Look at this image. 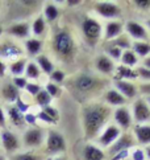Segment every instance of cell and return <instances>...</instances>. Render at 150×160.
Returning <instances> with one entry per match:
<instances>
[{"label":"cell","instance_id":"obj_1","mask_svg":"<svg viewBox=\"0 0 150 160\" xmlns=\"http://www.w3.org/2000/svg\"><path fill=\"white\" fill-rule=\"evenodd\" d=\"M111 110L105 105L92 103L83 110V127L88 139H97L101 131L107 127V121L111 117Z\"/></svg>","mask_w":150,"mask_h":160},{"label":"cell","instance_id":"obj_2","mask_svg":"<svg viewBox=\"0 0 150 160\" xmlns=\"http://www.w3.org/2000/svg\"><path fill=\"white\" fill-rule=\"evenodd\" d=\"M53 49L55 54H58L61 58H70L75 52V41L70 32L59 31L58 33H55L53 38Z\"/></svg>","mask_w":150,"mask_h":160},{"label":"cell","instance_id":"obj_3","mask_svg":"<svg viewBox=\"0 0 150 160\" xmlns=\"http://www.w3.org/2000/svg\"><path fill=\"white\" fill-rule=\"evenodd\" d=\"M94 11L96 15H99L103 19H107L108 21L119 20L123 15V9L115 2H96L94 4Z\"/></svg>","mask_w":150,"mask_h":160},{"label":"cell","instance_id":"obj_4","mask_svg":"<svg viewBox=\"0 0 150 160\" xmlns=\"http://www.w3.org/2000/svg\"><path fill=\"white\" fill-rule=\"evenodd\" d=\"M82 32L87 41L96 42L103 37V25L99 20L87 16L82 21Z\"/></svg>","mask_w":150,"mask_h":160},{"label":"cell","instance_id":"obj_5","mask_svg":"<svg viewBox=\"0 0 150 160\" xmlns=\"http://www.w3.org/2000/svg\"><path fill=\"white\" fill-rule=\"evenodd\" d=\"M124 32L132 41H150V33L145 24L136 20H128L124 22Z\"/></svg>","mask_w":150,"mask_h":160},{"label":"cell","instance_id":"obj_6","mask_svg":"<svg viewBox=\"0 0 150 160\" xmlns=\"http://www.w3.org/2000/svg\"><path fill=\"white\" fill-rule=\"evenodd\" d=\"M132 117L134 124H146L150 122V107L145 98L138 97L132 105Z\"/></svg>","mask_w":150,"mask_h":160},{"label":"cell","instance_id":"obj_7","mask_svg":"<svg viewBox=\"0 0 150 160\" xmlns=\"http://www.w3.org/2000/svg\"><path fill=\"white\" fill-rule=\"evenodd\" d=\"M115 124L121 130V131H126L130 127L134 126L133 122V117H132V111L129 107L126 106H121V107H116L112 112Z\"/></svg>","mask_w":150,"mask_h":160},{"label":"cell","instance_id":"obj_8","mask_svg":"<svg viewBox=\"0 0 150 160\" xmlns=\"http://www.w3.org/2000/svg\"><path fill=\"white\" fill-rule=\"evenodd\" d=\"M123 134V131H121L116 124H108L107 127L101 131V134L97 136V143H99V147L100 148H109L115 142H116L120 135Z\"/></svg>","mask_w":150,"mask_h":160},{"label":"cell","instance_id":"obj_9","mask_svg":"<svg viewBox=\"0 0 150 160\" xmlns=\"http://www.w3.org/2000/svg\"><path fill=\"white\" fill-rule=\"evenodd\" d=\"M136 139L133 134L130 132H123L120 135V138L113 143V144L108 148V152L111 156H115L116 153L121 152V151H128V150H132L133 147H136Z\"/></svg>","mask_w":150,"mask_h":160},{"label":"cell","instance_id":"obj_10","mask_svg":"<svg viewBox=\"0 0 150 160\" xmlns=\"http://www.w3.org/2000/svg\"><path fill=\"white\" fill-rule=\"evenodd\" d=\"M46 151L51 155L66 151V140L58 131H49L46 138Z\"/></svg>","mask_w":150,"mask_h":160},{"label":"cell","instance_id":"obj_11","mask_svg":"<svg viewBox=\"0 0 150 160\" xmlns=\"http://www.w3.org/2000/svg\"><path fill=\"white\" fill-rule=\"evenodd\" d=\"M100 79L92 77L90 74H79L74 81V86L79 93H90L97 88Z\"/></svg>","mask_w":150,"mask_h":160},{"label":"cell","instance_id":"obj_12","mask_svg":"<svg viewBox=\"0 0 150 160\" xmlns=\"http://www.w3.org/2000/svg\"><path fill=\"white\" fill-rule=\"evenodd\" d=\"M124 33V22L120 20H111L107 21L105 25L103 27V38L107 42L117 38L120 35Z\"/></svg>","mask_w":150,"mask_h":160},{"label":"cell","instance_id":"obj_13","mask_svg":"<svg viewBox=\"0 0 150 160\" xmlns=\"http://www.w3.org/2000/svg\"><path fill=\"white\" fill-rule=\"evenodd\" d=\"M113 88L119 93L125 97L126 99H137L138 98V86L130 81H113Z\"/></svg>","mask_w":150,"mask_h":160},{"label":"cell","instance_id":"obj_14","mask_svg":"<svg viewBox=\"0 0 150 160\" xmlns=\"http://www.w3.org/2000/svg\"><path fill=\"white\" fill-rule=\"evenodd\" d=\"M94 66L99 73L104 74V76H108V74H113L115 73L117 65H116V62L112 61L107 54L101 53L99 56H96V58L94 61Z\"/></svg>","mask_w":150,"mask_h":160},{"label":"cell","instance_id":"obj_15","mask_svg":"<svg viewBox=\"0 0 150 160\" xmlns=\"http://www.w3.org/2000/svg\"><path fill=\"white\" fill-rule=\"evenodd\" d=\"M133 136L136 143L140 146H150V123L146 124H134L133 126Z\"/></svg>","mask_w":150,"mask_h":160},{"label":"cell","instance_id":"obj_16","mask_svg":"<svg viewBox=\"0 0 150 160\" xmlns=\"http://www.w3.org/2000/svg\"><path fill=\"white\" fill-rule=\"evenodd\" d=\"M115 81H130L133 82L138 79V73L133 68H128L124 65H117L116 70H115Z\"/></svg>","mask_w":150,"mask_h":160},{"label":"cell","instance_id":"obj_17","mask_svg":"<svg viewBox=\"0 0 150 160\" xmlns=\"http://www.w3.org/2000/svg\"><path fill=\"white\" fill-rule=\"evenodd\" d=\"M44 136H45L44 131L41 128L33 127V128H29L24 134V143L28 147H38L42 144Z\"/></svg>","mask_w":150,"mask_h":160},{"label":"cell","instance_id":"obj_18","mask_svg":"<svg viewBox=\"0 0 150 160\" xmlns=\"http://www.w3.org/2000/svg\"><path fill=\"white\" fill-rule=\"evenodd\" d=\"M104 101L108 106H113V107H121V106H125L128 103V99L121 95L115 88L107 89L105 94H104Z\"/></svg>","mask_w":150,"mask_h":160},{"label":"cell","instance_id":"obj_19","mask_svg":"<svg viewBox=\"0 0 150 160\" xmlns=\"http://www.w3.org/2000/svg\"><path fill=\"white\" fill-rule=\"evenodd\" d=\"M83 158L84 160H104L105 153L103 148L95 144H86L83 148Z\"/></svg>","mask_w":150,"mask_h":160},{"label":"cell","instance_id":"obj_20","mask_svg":"<svg viewBox=\"0 0 150 160\" xmlns=\"http://www.w3.org/2000/svg\"><path fill=\"white\" fill-rule=\"evenodd\" d=\"M0 142H2L3 147L5 148V151H8V152L16 151L20 146V142H19V139H17V136L12 132H9V131H3Z\"/></svg>","mask_w":150,"mask_h":160},{"label":"cell","instance_id":"obj_21","mask_svg":"<svg viewBox=\"0 0 150 160\" xmlns=\"http://www.w3.org/2000/svg\"><path fill=\"white\" fill-rule=\"evenodd\" d=\"M120 64L124 65V66L133 68V69H136V68L138 66V64H140V58H138L137 54L132 49H128V50H124L123 54H121Z\"/></svg>","mask_w":150,"mask_h":160},{"label":"cell","instance_id":"obj_22","mask_svg":"<svg viewBox=\"0 0 150 160\" xmlns=\"http://www.w3.org/2000/svg\"><path fill=\"white\" fill-rule=\"evenodd\" d=\"M132 50L137 54L138 58H146L150 56V41H133L132 42Z\"/></svg>","mask_w":150,"mask_h":160},{"label":"cell","instance_id":"obj_23","mask_svg":"<svg viewBox=\"0 0 150 160\" xmlns=\"http://www.w3.org/2000/svg\"><path fill=\"white\" fill-rule=\"evenodd\" d=\"M0 56L5 58H16L21 56V49L13 44H3L0 45Z\"/></svg>","mask_w":150,"mask_h":160},{"label":"cell","instance_id":"obj_24","mask_svg":"<svg viewBox=\"0 0 150 160\" xmlns=\"http://www.w3.org/2000/svg\"><path fill=\"white\" fill-rule=\"evenodd\" d=\"M7 32L9 35H13L20 38L28 37L29 36V24H26V22H17V24H13L12 27H9Z\"/></svg>","mask_w":150,"mask_h":160},{"label":"cell","instance_id":"obj_25","mask_svg":"<svg viewBox=\"0 0 150 160\" xmlns=\"http://www.w3.org/2000/svg\"><path fill=\"white\" fill-rule=\"evenodd\" d=\"M37 65H38V68H40V70H41L42 73H45V74H48V76H50V74L54 72V65H53V62H51V61L49 60V57L45 56V54L37 56Z\"/></svg>","mask_w":150,"mask_h":160},{"label":"cell","instance_id":"obj_26","mask_svg":"<svg viewBox=\"0 0 150 160\" xmlns=\"http://www.w3.org/2000/svg\"><path fill=\"white\" fill-rule=\"evenodd\" d=\"M3 97L8 102H16L20 98V91L13 83H7L3 88Z\"/></svg>","mask_w":150,"mask_h":160},{"label":"cell","instance_id":"obj_27","mask_svg":"<svg viewBox=\"0 0 150 160\" xmlns=\"http://www.w3.org/2000/svg\"><path fill=\"white\" fill-rule=\"evenodd\" d=\"M132 40L129 38V36L126 35V33H123V35H120L117 38L112 40V41H109V44L113 45V47H117L119 49H121L124 52V50H128V49H132Z\"/></svg>","mask_w":150,"mask_h":160},{"label":"cell","instance_id":"obj_28","mask_svg":"<svg viewBox=\"0 0 150 160\" xmlns=\"http://www.w3.org/2000/svg\"><path fill=\"white\" fill-rule=\"evenodd\" d=\"M25 48H26V52L30 56H38L42 49V41L38 38H29L25 42Z\"/></svg>","mask_w":150,"mask_h":160},{"label":"cell","instance_id":"obj_29","mask_svg":"<svg viewBox=\"0 0 150 160\" xmlns=\"http://www.w3.org/2000/svg\"><path fill=\"white\" fill-rule=\"evenodd\" d=\"M44 16H45V19L48 20V21H55L57 19H58V16H59V9L58 7H57L55 4L53 3H48L45 5V8H44Z\"/></svg>","mask_w":150,"mask_h":160},{"label":"cell","instance_id":"obj_30","mask_svg":"<svg viewBox=\"0 0 150 160\" xmlns=\"http://www.w3.org/2000/svg\"><path fill=\"white\" fill-rule=\"evenodd\" d=\"M8 115H9L11 122H12L15 126H22V124L25 123V121H24V114L17 110L16 106H9L8 107Z\"/></svg>","mask_w":150,"mask_h":160},{"label":"cell","instance_id":"obj_31","mask_svg":"<svg viewBox=\"0 0 150 160\" xmlns=\"http://www.w3.org/2000/svg\"><path fill=\"white\" fill-rule=\"evenodd\" d=\"M104 54H107L109 58L115 62H120L121 60V54H123V50L119 49L117 47H113L111 44H107V47L104 48Z\"/></svg>","mask_w":150,"mask_h":160},{"label":"cell","instance_id":"obj_32","mask_svg":"<svg viewBox=\"0 0 150 160\" xmlns=\"http://www.w3.org/2000/svg\"><path fill=\"white\" fill-rule=\"evenodd\" d=\"M25 68H26V60L19 58L11 65V73L15 74L16 77H21V74L25 72Z\"/></svg>","mask_w":150,"mask_h":160},{"label":"cell","instance_id":"obj_33","mask_svg":"<svg viewBox=\"0 0 150 160\" xmlns=\"http://www.w3.org/2000/svg\"><path fill=\"white\" fill-rule=\"evenodd\" d=\"M46 29V22H45V18L44 16H38V18L33 21L32 25V31L36 36H41Z\"/></svg>","mask_w":150,"mask_h":160},{"label":"cell","instance_id":"obj_34","mask_svg":"<svg viewBox=\"0 0 150 160\" xmlns=\"http://www.w3.org/2000/svg\"><path fill=\"white\" fill-rule=\"evenodd\" d=\"M51 97L46 93V90H41L40 93L36 95V103L38 105V106H41L42 108L44 107H48V106H50V103H51Z\"/></svg>","mask_w":150,"mask_h":160},{"label":"cell","instance_id":"obj_35","mask_svg":"<svg viewBox=\"0 0 150 160\" xmlns=\"http://www.w3.org/2000/svg\"><path fill=\"white\" fill-rule=\"evenodd\" d=\"M25 73H26L28 78L37 79L40 77V74H41V70H40V68H38L37 64H34V62H29V64H26Z\"/></svg>","mask_w":150,"mask_h":160},{"label":"cell","instance_id":"obj_36","mask_svg":"<svg viewBox=\"0 0 150 160\" xmlns=\"http://www.w3.org/2000/svg\"><path fill=\"white\" fill-rule=\"evenodd\" d=\"M129 158L132 160H146L145 151H143V148H140V147H133L132 148Z\"/></svg>","mask_w":150,"mask_h":160},{"label":"cell","instance_id":"obj_37","mask_svg":"<svg viewBox=\"0 0 150 160\" xmlns=\"http://www.w3.org/2000/svg\"><path fill=\"white\" fill-rule=\"evenodd\" d=\"M46 93H48L51 98H55V97H59L61 95V88L58 86V85H55L53 82H49L48 85H46Z\"/></svg>","mask_w":150,"mask_h":160},{"label":"cell","instance_id":"obj_38","mask_svg":"<svg viewBox=\"0 0 150 160\" xmlns=\"http://www.w3.org/2000/svg\"><path fill=\"white\" fill-rule=\"evenodd\" d=\"M65 73H63L62 70H58V69H54V72L50 74V82H53L55 85L58 83H62L63 81H65Z\"/></svg>","mask_w":150,"mask_h":160},{"label":"cell","instance_id":"obj_39","mask_svg":"<svg viewBox=\"0 0 150 160\" xmlns=\"http://www.w3.org/2000/svg\"><path fill=\"white\" fill-rule=\"evenodd\" d=\"M136 70L138 73V79H141L142 82H150V70L143 66H137Z\"/></svg>","mask_w":150,"mask_h":160},{"label":"cell","instance_id":"obj_40","mask_svg":"<svg viewBox=\"0 0 150 160\" xmlns=\"http://www.w3.org/2000/svg\"><path fill=\"white\" fill-rule=\"evenodd\" d=\"M138 94H140L142 98L150 97V82H142L138 85Z\"/></svg>","mask_w":150,"mask_h":160},{"label":"cell","instance_id":"obj_41","mask_svg":"<svg viewBox=\"0 0 150 160\" xmlns=\"http://www.w3.org/2000/svg\"><path fill=\"white\" fill-rule=\"evenodd\" d=\"M42 111H44L45 114H48V115H49V117H50L51 119H54L55 122L58 121L59 112H58V110H57L55 107H53V106H48V107H44V108H42Z\"/></svg>","mask_w":150,"mask_h":160},{"label":"cell","instance_id":"obj_42","mask_svg":"<svg viewBox=\"0 0 150 160\" xmlns=\"http://www.w3.org/2000/svg\"><path fill=\"white\" fill-rule=\"evenodd\" d=\"M13 160H38V156L34 155L33 152H24V153H19L13 158Z\"/></svg>","mask_w":150,"mask_h":160},{"label":"cell","instance_id":"obj_43","mask_svg":"<svg viewBox=\"0 0 150 160\" xmlns=\"http://www.w3.org/2000/svg\"><path fill=\"white\" fill-rule=\"evenodd\" d=\"M133 5L137 9L148 11L150 9V0H136V2H133Z\"/></svg>","mask_w":150,"mask_h":160},{"label":"cell","instance_id":"obj_44","mask_svg":"<svg viewBox=\"0 0 150 160\" xmlns=\"http://www.w3.org/2000/svg\"><path fill=\"white\" fill-rule=\"evenodd\" d=\"M26 91H28V94H30V95H33V97H36L40 91H41L42 89H41V86L40 85H37V83H28L26 85Z\"/></svg>","mask_w":150,"mask_h":160},{"label":"cell","instance_id":"obj_45","mask_svg":"<svg viewBox=\"0 0 150 160\" xmlns=\"http://www.w3.org/2000/svg\"><path fill=\"white\" fill-rule=\"evenodd\" d=\"M16 108H17V110H19L20 112H22V114L25 115L26 111L29 110V103H25V102L22 101L21 98H19V99L16 101Z\"/></svg>","mask_w":150,"mask_h":160},{"label":"cell","instance_id":"obj_46","mask_svg":"<svg viewBox=\"0 0 150 160\" xmlns=\"http://www.w3.org/2000/svg\"><path fill=\"white\" fill-rule=\"evenodd\" d=\"M13 85L20 90V89H25L28 82H26V79L24 77H15L13 78Z\"/></svg>","mask_w":150,"mask_h":160},{"label":"cell","instance_id":"obj_47","mask_svg":"<svg viewBox=\"0 0 150 160\" xmlns=\"http://www.w3.org/2000/svg\"><path fill=\"white\" fill-rule=\"evenodd\" d=\"M37 119H40L41 122H45V123H50V124H55L57 122L54 121V119H51L48 114H45L44 111H40L37 114Z\"/></svg>","mask_w":150,"mask_h":160},{"label":"cell","instance_id":"obj_48","mask_svg":"<svg viewBox=\"0 0 150 160\" xmlns=\"http://www.w3.org/2000/svg\"><path fill=\"white\" fill-rule=\"evenodd\" d=\"M24 121L26 123H29L32 126H36V122H37V115H34V114H30V112H26L24 115Z\"/></svg>","mask_w":150,"mask_h":160},{"label":"cell","instance_id":"obj_49","mask_svg":"<svg viewBox=\"0 0 150 160\" xmlns=\"http://www.w3.org/2000/svg\"><path fill=\"white\" fill-rule=\"evenodd\" d=\"M130 155V150L128 151H121L119 153H116L115 156H112V160H125V159H128Z\"/></svg>","mask_w":150,"mask_h":160},{"label":"cell","instance_id":"obj_50","mask_svg":"<svg viewBox=\"0 0 150 160\" xmlns=\"http://www.w3.org/2000/svg\"><path fill=\"white\" fill-rule=\"evenodd\" d=\"M0 127H5V115L2 107H0Z\"/></svg>","mask_w":150,"mask_h":160},{"label":"cell","instance_id":"obj_51","mask_svg":"<svg viewBox=\"0 0 150 160\" xmlns=\"http://www.w3.org/2000/svg\"><path fill=\"white\" fill-rule=\"evenodd\" d=\"M141 66L146 68V69H149V70H150V56H148L146 58H143V60H142V64H141Z\"/></svg>","mask_w":150,"mask_h":160},{"label":"cell","instance_id":"obj_52","mask_svg":"<svg viewBox=\"0 0 150 160\" xmlns=\"http://www.w3.org/2000/svg\"><path fill=\"white\" fill-rule=\"evenodd\" d=\"M5 70H7V66H5L4 62L0 60V77H3L4 74H5Z\"/></svg>","mask_w":150,"mask_h":160},{"label":"cell","instance_id":"obj_53","mask_svg":"<svg viewBox=\"0 0 150 160\" xmlns=\"http://www.w3.org/2000/svg\"><path fill=\"white\" fill-rule=\"evenodd\" d=\"M143 151H145V156H146V160H150V146L143 147Z\"/></svg>","mask_w":150,"mask_h":160},{"label":"cell","instance_id":"obj_54","mask_svg":"<svg viewBox=\"0 0 150 160\" xmlns=\"http://www.w3.org/2000/svg\"><path fill=\"white\" fill-rule=\"evenodd\" d=\"M79 3H80L79 0H68V2H67V4L70 5V7H74V5H77V4H79Z\"/></svg>","mask_w":150,"mask_h":160},{"label":"cell","instance_id":"obj_55","mask_svg":"<svg viewBox=\"0 0 150 160\" xmlns=\"http://www.w3.org/2000/svg\"><path fill=\"white\" fill-rule=\"evenodd\" d=\"M145 27H146V29L149 31V33H150V19H148V20L145 21Z\"/></svg>","mask_w":150,"mask_h":160},{"label":"cell","instance_id":"obj_56","mask_svg":"<svg viewBox=\"0 0 150 160\" xmlns=\"http://www.w3.org/2000/svg\"><path fill=\"white\" fill-rule=\"evenodd\" d=\"M146 99V102H148V105H149V107H150V97H148V98H145Z\"/></svg>","mask_w":150,"mask_h":160},{"label":"cell","instance_id":"obj_57","mask_svg":"<svg viewBox=\"0 0 150 160\" xmlns=\"http://www.w3.org/2000/svg\"><path fill=\"white\" fill-rule=\"evenodd\" d=\"M53 160H65V159H61V158H55V159H53Z\"/></svg>","mask_w":150,"mask_h":160},{"label":"cell","instance_id":"obj_58","mask_svg":"<svg viewBox=\"0 0 150 160\" xmlns=\"http://www.w3.org/2000/svg\"><path fill=\"white\" fill-rule=\"evenodd\" d=\"M3 33V28H2V25H0V35Z\"/></svg>","mask_w":150,"mask_h":160},{"label":"cell","instance_id":"obj_59","mask_svg":"<svg viewBox=\"0 0 150 160\" xmlns=\"http://www.w3.org/2000/svg\"><path fill=\"white\" fill-rule=\"evenodd\" d=\"M0 160H5V159H4L3 156H0Z\"/></svg>","mask_w":150,"mask_h":160},{"label":"cell","instance_id":"obj_60","mask_svg":"<svg viewBox=\"0 0 150 160\" xmlns=\"http://www.w3.org/2000/svg\"><path fill=\"white\" fill-rule=\"evenodd\" d=\"M0 143H2V142H0Z\"/></svg>","mask_w":150,"mask_h":160},{"label":"cell","instance_id":"obj_61","mask_svg":"<svg viewBox=\"0 0 150 160\" xmlns=\"http://www.w3.org/2000/svg\"><path fill=\"white\" fill-rule=\"evenodd\" d=\"M0 5H2V4H0Z\"/></svg>","mask_w":150,"mask_h":160}]
</instances>
